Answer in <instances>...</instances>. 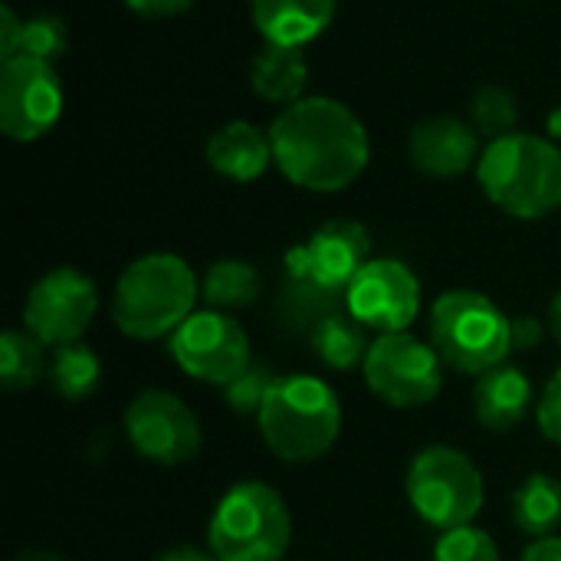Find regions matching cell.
Instances as JSON below:
<instances>
[{
    "instance_id": "6",
    "label": "cell",
    "mask_w": 561,
    "mask_h": 561,
    "mask_svg": "<svg viewBox=\"0 0 561 561\" xmlns=\"http://www.w3.org/2000/svg\"><path fill=\"white\" fill-rule=\"evenodd\" d=\"M207 539L217 561H283L293 542V516L273 486L247 480L224 493Z\"/></svg>"
},
{
    "instance_id": "36",
    "label": "cell",
    "mask_w": 561,
    "mask_h": 561,
    "mask_svg": "<svg viewBox=\"0 0 561 561\" xmlns=\"http://www.w3.org/2000/svg\"><path fill=\"white\" fill-rule=\"evenodd\" d=\"M16 561H62L59 556H53V552H23Z\"/></svg>"
},
{
    "instance_id": "28",
    "label": "cell",
    "mask_w": 561,
    "mask_h": 561,
    "mask_svg": "<svg viewBox=\"0 0 561 561\" xmlns=\"http://www.w3.org/2000/svg\"><path fill=\"white\" fill-rule=\"evenodd\" d=\"M434 561H500V546L493 542L490 533L477 526H460V529H447L437 539Z\"/></svg>"
},
{
    "instance_id": "7",
    "label": "cell",
    "mask_w": 561,
    "mask_h": 561,
    "mask_svg": "<svg viewBox=\"0 0 561 561\" xmlns=\"http://www.w3.org/2000/svg\"><path fill=\"white\" fill-rule=\"evenodd\" d=\"M404 486L414 513L440 533L470 526L486 500L480 467L463 450L444 444L424 447L411 460Z\"/></svg>"
},
{
    "instance_id": "29",
    "label": "cell",
    "mask_w": 561,
    "mask_h": 561,
    "mask_svg": "<svg viewBox=\"0 0 561 561\" xmlns=\"http://www.w3.org/2000/svg\"><path fill=\"white\" fill-rule=\"evenodd\" d=\"M536 421L546 440L559 444L561 447V368L556 371V378L546 385L539 404H536Z\"/></svg>"
},
{
    "instance_id": "34",
    "label": "cell",
    "mask_w": 561,
    "mask_h": 561,
    "mask_svg": "<svg viewBox=\"0 0 561 561\" xmlns=\"http://www.w3.org/2000/svg\"><path fill=\"white\" fill-rule=\"evenodd\" d=\"M154 561H217L214 552H201V549H191V546H178V549H168L164 556H158Z\"/></svg>"
},
{
    "instance_id": "19",
    "label": "cell",
    "mask_w": 561,
    "mask_h": 561,
    "mask_svg": "<svg viewBox=\"0 0 561 561\" xmlns=\"http://www.w3.org/2000/svg\"><path fill=\"white\" fill-rule=\"evenodd\" d=\"M306 82H309V62L299 46H276L266 43L253 62H250V85L260 99L273 105H293L306 99Z\"/></svg>"
},
{
    "instance_id": "16",
    "label": "cell",
    "mask_w": 561,
    "mask_h": 561,
    "mask_svg": "<svg viewBox=\"0 0 561 561\" xmlns=\"http://www.w3.org/2000/svg\"><path fill=\"white\" fill-rule=\"evenodd\" d=\"M207 164L227 181L250 184L260 174H266L270 164H276L273 138L253 122H243V118L227 122L207 141Z\"/></svg>"
},
{
    "instance_id": "11",
    "label": "cell",
    "mask_w": 561,
    "mask_h": 561,
    "mask_svg": "<svg viewBox=\"0 0 561 561\" xmlns=\"http://www.w3.org/2000/svg\"><path fill=\"white\" fill-rule=\"evenodd\" d=\"M171 358L194 381L224 388L250 368V339L230 312L204 309L171 335Z\"/></svg>"
},
{
    "instance_id": "32",
    "label": "cell",
    "mask_w": 561,
    "mask_h": 561,
    "mask_svg": "<svg viewBox=\"0 0 561 561\" xmlns=\"http://www.w3.org/2000/svg\"><path fill=\"white\" fill-rule=\"evenodd\" d=\"M542 335H546V329H542V322H539V319H533V316H526V319H513V348H519V352H533V348L542 342Z\"/></svg>"
},
{
    "instance_id": "24",
    "label": "cell",
    "mask_w": 561,
    "mask_h": 561,
    "mask_svg": "<svg viewBox=\"0 0 561 561\" xmlns=\"http://www.w3.org/2000/svg\"><path fill=\"white\" fill-rule=\"evenodd\" d=\"M99 378H102V362L89 345L76 342V345L56 348L53 365H49V381L66 401L89 398L99 388Z\"/></svg>"
},
{
    "instance_id": "26",
    "label": "cell",
    "mask_w": 561,
    "mask_h": 561,
    "mask_svg": "<svg viewBox=\"0 0 561 561\" xmlns=\"http://www.w3.org/2000/svg\"><path fill=\"white\" fill-rule=\"evenodd\" d=\"M276 381H279V378L273 375L270 365L250 362L247 371H240L230 385H224V401H227V408H230L233 414H243V417H247V414H260Z\"/></svg>"
},
{
    "instance_id": "1",
    "label": "cell",
    "mask_w": 561,
    "mask_h": 561,
    "mask_svg": "<svg viewBox=\"0 0 561 561\" xmlns=\"http://www.w3.org/2000/svg\"><path fill=\"white\" fill-rule=\"evenodd\" d=\"M273 161L302 191L335 194L362 178L371 158L368 128L339 99L306 95L286 105L273 128Z\"/></svg>"
},
{
    "instance_id": "8",
    "label": "cell",
    "mask_w": 561,
    "mask_h": 561,
    "mask_svg": "<svg viewBox=\"0 0 561 561\" xmlns=\"http://www.w3.org/2000/svg\"><path fill=\"white\" fill-rule=\"evenodd\" d=\"M362 371L371 394L398 411L424 408L444 388V358L434 345L408 332L378 335L368 348Z\"/></svg>"
},
{
    "instance_id": "14",
    "label": "cell",
    "mask_w": 561,
    "mask_h": 561,
    "mask_svg": "<svg viewBox=\"0 0 561 561\" xmlns=\"http://www.w3.org/2000/svg\"><path fill=\"white\" fill-rule=\"evenodd\" d=\"M371 256V237L358 220H325L312 237L286 253V276L345 296Z\"/></svg>"
},
{
    "instance_id": "10",
    "label": "cell",
    "mask_w": 561,
    "mask_h": 561,
    "mask_svg": "<svg viewBox=\"0 0 561 561\" xmlns=\"http://www.w3.org/2000/svg\"><path fill=\"white\" fill-rule=\"evenodd\" d=\"M62 82L53 62L13 56L0 62V128L13 141L49 135L62 115Z\"/></svg>"
},
{
    "instance_id": "2",
    "label": "cell",
    "mask_w": 561,
    "mask_h": 561,
    "mask_svg": "<svg viewBox=\"0 0 561 561\" xmlns=\"http://www.w3.org/2000/svg\"><path fill=\"white\" fill-rule=\"evenodd\" d=\"M197 296L201 283L178 253H148L128 263L118 276L112 319L128 339H171L194 316Z\"/></svg>"
},
{
    "instance_id": "21",
    "label": "cell",
    "mask_w": 561,
    "mask_h": 561,
    "mask_svg": "<svg viewBox=\"0 0 561 561\" xmlns=\"http://www.w3.org/2000/svg\"><path fill=\"white\" fill-rule=\"evenodd\" d=\"M312 348L332 371H352L365 365L371 345L358 319H352L348 312H335L312 329Z\"/></svg>"
},
{
    "instance_id": "18",
    "label": "cell",
    "mask_w": 561,
    "mask_h": 561,
    "mask_svg": "<svg viewBox=\"0 0 561 561\" xmlns=\"http://www.w3.org/2000/svg\"><path fill=\"white\" fill-rule=\"evenodd\" d=\"M529 408H533V385L513 365H500V368L480 375L473 385L477 421L493 434L516 431L526 421Z\"/></svg>"
},
{
    "instance_id": "33",
    "label": "cell",
    "mask_w": 561,
    "mask_h": 561,
    "mask_svg": "<svg viewBox=\"0 0 561 561\" xmlns=\"http://www.w3.org/2000/svg\"><path fill=\"white\" fill-rule=\"evenodd\" d=\"M519 561H561V536L549 539H533Z\"/></svg>"
},
{
    "instance_id": "35",
    "label": "cell",
    "mask_w": 561,
    "mask_h": 561,
    "mask_svg": "<svg viewBox=\"0 0 561 561\" xmlns=\"http://www.w3.org/2000/svg\"><path fill=\"white\" fill-rule=\"evenodd\" d=\"M549 325H552V335H556V342L561 345V289L556 293L552 306H549Z\"/></svg>"
},
{
    "instance_id": "4",
    "label": "cell",
    "mask_w": 561,
    "mask_h": 561,
    "mask_svg": "<svg viewBox=\"0 0 561 561\" xmlns=\"http://www.w3.org/2000/svg\"><path fill=\"white\" fill-rule=\"evenodd\" d=\"M263 444L286 463H312L325 457L342 434L339 394L312 375L279 378L256 414Z\"/></svg>"
},
{
    "instance_id": "23",
    "label": "cell",
    "mask_w": 561,
    "mask_h": 561,
    "mask_svg": "<svg viewBox=\"0 0 561 561\" xmlns=\"http://www.w3.org/2000/svg\"><path fill=\"white\" fill-rule=\"evenodd\" d=\"M43 348L46 345L26 329H7L0 335V381L7 391H26L43 381L49 371Z\"/></svg>"
},
{
    "instance_id": "12",
    "label": "cell",
    "mask_w": 561,
    "mask_h": 561,
    "mask_svg": "<svg viewBox=\"0 0 561 561\" xmlns=\"http://www.w3.org/2000/svg\"><path fill=\"white\" fill-rule=\"evenodd\" d=\"M125 434L138 457L158 467H181L201 454V424L171 391H141L125 411Z\"/></svg>"
},
{
    "instance_id": "17",
    "label": "cell",
    "mask_w": 561,
    "mask_h": 561,
    "mask_svg": "<svg viewBox=\"0 0 561 561\" xmlns=\"http://www.w3.org/2000/svg\"><path fill=\"white\" fill-rule=\"evenodd\" d=\"M339 0H250V16L256 33L276 46H306L319 39Z\"/></svg>"
},
{
    "instance_id": "9",
    "label": "cell",
    "mask_w": 561,
    "mask_h": 561,
    "mask_svg": "<svg viewBox=\"0 0 561 561\" xmlns=\"http://www.w3.org/2000/svg\"><path fill=\"white\" fill-rule=\"evenodd\" d=\"M99 312L95 283L72 266L49 270L33 283L23 302V329L36 335L43 345L62 348L76 345Z\"/></svg>"
},
{
    "instance_id": "31",
    "label": "cell",
    "mask_w": 561,
    "mask_h": 561,
    "mask_svg": "<svg viewBox=\"0 0 561 561\" xmlns=\"http://www.w3.org/2000/svg\"><path fill=\"white\" fill-rule=\"evenodd\" d=\"M131 13H138V16H154V20H161V16H178V13H184V10H191V3L194 0H122Z\"/></svg>"
},
{
    "instance_id": "22",
    "label": "cell",
    "mask_w": 561,
    "mask_h": 561,
    "mask_svg": "<svg viewBox=\"0 0 561 561\" xmlns=\"http://www.w3.org/2000/svg\"><path fill=\"white\" fill-rule=\"evenodd\" d=\"M513 523L533 536V539H549L556 536V529L561 526V486L546 477V473H536L529 477L516 496H513Z\"/></svg>"
},
{
    "instance_id": "3",
    "label": "cell",
    "mask_w": 561,
    "mask_h": 561,
    "mask_svg": "<svg viewBox=\"0 0 561 561\" xmlns=\"http://www.w3.org/2000/svg\"><path fill=\"white\" fill-rule=\"evenodd\" d=\"M477 181L493 207L519 220H539L561 207V148L542 135L513 131L486 145Z\"/></svg>"
},
{
    "instance_id": "25",
    "label": "cell",
    "mask_w": 561,
    "mask_h": 561,
    "mask_svg": "<svg viewBox=\"0 0 561 561\" xmlns=\"http://www.w3.org/2000/svg\"><path fill=\"white\" fill-rule=\"evenodd\" d=\"M470 125L477 128V135H486L490 141L513 135L519 125L516 95L503 85H483L470 102Z\"/></svg>"
},
{
    "instance_id": "30",
    "label": "cell",
    "mask_w": 561,
    "mask_h": 561,
    "mask_svg": "<svg viewBox=\"0 0 561 561\" xmlns=\"http://www.w3.org/2000/svg\"><path fill=\"white\" fill-rule=\"evenodd\" d=\"M20 36H23V20L13 13V7H0V62L13 59L20 53Z\"/></svg>"
},
{
    "instance_id": "20",
    "label": "cell",
    "mask_w": 561,
    "mask_h": 561,
    "mask_svg": "<svg viewBox=\"0 0 561 561\" xmlns=\"http://www.w3.org/2000/svg\"><path fill=\"white\" fill-rule=\"evenodd\" d=\"M260 293H263V276L247 260H217L214 266H207L201 279V299L217 312L247 309L260 299Z\"/></svg>"
},
{
    "instance_id": "37",
    "label": "cell",
    "mask_w": 561,
    "mask_h": 561,
    "mask_svg": "<svg viewBox=\"0 0 561 561\" xmlns=\"http://www.w3.org/2000/svg\"><path fill=\"white\" fill-rule=\"evenodd\" d=\"M549 135H552V138H561V105L549 115Z\"/></svg>"
},
{
    "instance_id": "5",
    "label": "cell",
    "mask_w": 561,
    "mask_h": 561,
    "mask_svg": "<svg viewBox=\"0 0 561 561\" xmlns=\"http://www.w3.org/2000/svg\"><path fill=\"white\" fill-rule=\"evenodd\" d=\"M431 345L447 368L480 378L513 352V319L483 293L450 289L431 309Z\"/></svg>"
},
{
    "instance_id": "13",
    "label": "cell",
    "mask_w": 561,
    "mask_h": 561,
    "mask_svg": "<svg viewBox=\"0 0 561 561\" xmlns=\"http://www.w3.org/2000/svg\"><path fill=\"white\" fill-rule=\"evenodd\" d=\"M345 306L378 335L408 332L421 312V283L401 260H368L345 289Z\"/></svg>"
},
{
    "instance_id": "27",
    "label": "cell",
    "mask_w": 561,
    "mask_h": 561,
    "mask_svg": "<svg viewBox=\"0 0 561 561\" xmlns=\"http://www.w3.org/2000/svg\"><path fill=\"white\" fill-rule=\"evenodd\" d=\"M69 33L66 23L59 16L39 13L23 20V36H20V53L16 56H30V59H43V62H56L66 53Z\"/></svg>"
},
{
    "instance_id": "15",
    "label": "cell",
    "mask_w": 561,
    "mask_h": 561,
    "mask_svg": "<svg viewBox=\"0 0 561 561\" xmlns=\"http://www.w3.org/2000/svg\"><path fill=\"white\" fill-rule=\"evenodd\" d=\"M408 154L427 178H460L480 164V135L457 115H434L411 128Z\"/></svg>"
}]
</instances>
